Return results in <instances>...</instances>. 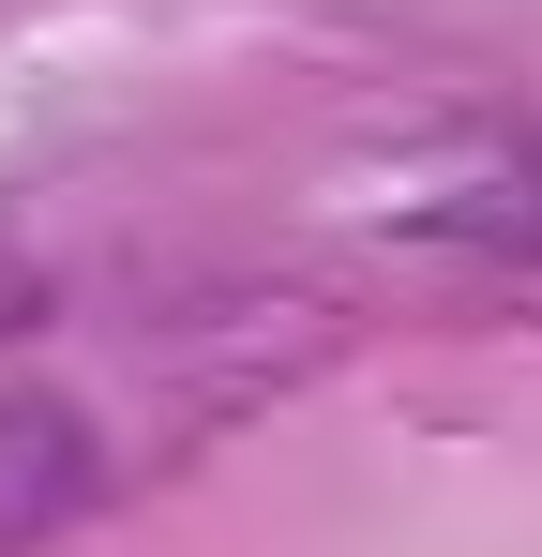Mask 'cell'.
Wrapping results in <instances>:
<instances>
[{"mask_svg":"<svg viewBox=\"0 0 542 557\" xmlns=\"http://www.w3.org/2000/svg\"><path fill=\"white\" fill-rule=\"evenodd\" d=\"M90 512V422L61 392H0V557L61 543Z\"/></svg>","mask_w":542,"mask_h":557,"instance_id":"cell-1","label":"cell"}]
</instances>
